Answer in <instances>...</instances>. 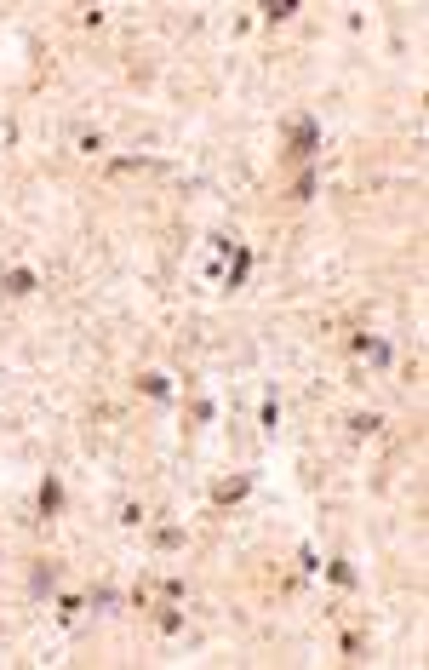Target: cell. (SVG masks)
<instances>
[{"label": "cell", "mask_w": 429, "mask_h": 670, "mask_svg": "<svg viewBox=\"0 0 429 670\" xmlns=\"http://www.w3.org/2000/svg\"><path fill=\"white\" fill-rule=\"evenodd\" d=\"M6 292H12V298H23V292H34V275H29V270H12V275H6Z\"/></svg>", "instance_id": "obj_1"}, {"label": "cell", "mask_w": 429, "mask_h": 670, "mask_svg": "<svg viewBox=\"0 0 429 670\" xmlns=\"http://www.w3.org/2000/svg\"><path fill=\"white\" fill-rule=\"evenodd\" d=\"M58 505H63V487H58V481H46V487H40V516H52Z\"/></svg>", "instance_id": "obj_2"}, {"label": "cell", "mask_w": 429, "mask_h": 670, "mask_svg": "<svg viewBox=\"0 0 429 670\" xmlns=\"http://www.w3.org/2000/svg\"><path fill=\"white\" fill-rule=\"evenodd\" d=\"M246 487H252L246 476H241V481H224V487H218V505H235V498H246Z\"/></svg>", "instance_id": "obj_3"}, {"label": "cell", "mask_w": 429, "mask_h": 670, "mask_svg": "<svg viewBox=\"0 0 429 670\" xmlns=\"http://www.w3.org/2000/svg\"><path fill=\"white\" fill-rule=\"evenodd\" d=\"M29 590H34V596H46V590H58V573H52V567H40V573L29 579Z\"/></svg>", "instance_id": "obj_4"}, {"label": "cell", "mask_w": 429, "mask_h": 670, "mask_svg": "<svg viewBox=\"0 0 429 670\" xmlns=\"http://www.w3.org/2000/svg\"><path fill=\"white\" fill-rule=\"evenodd\" d=\"M315 138H321V127H315V120H304V127H297V155H309Z\"/></svg>", "instance_id": "obj_5"}, {"label": "cell", "mask_w": 429, "mask_h": 670, "mask_svg": "<svg viewBox=\"0 0 429 670\" xmlns=\"http://www.w3.org/2000/svg\"><path fill=\"white\" fill-rule=\"evenodd\" d=\"M143 396H155V401H166V396H172V384L160 379V372H149V379H143Z\"/></svg>", "instance_id": "obj_6"}, {"label": "cell", "mask_w": 429, "mask_h": 670, "mask_svg": "<svg viewBox=\"0 0 429 670\" xmlns=\"http://www.w3.org/2000/svg\"><path fill=\"white\" fill-rule=\"evenodd\" d=\"M326 573H332V584H355V567H350V562H332Z\"/></svg>", "instance_id": "obj_7"}, {"label": "cell", "mask_w": 429, "mask_h": 670, "mask_svg": "<svg viewBox=\"0 0 429 670\" xmlns=\"http://www.w3.org/2000/svg\"><path fill=\"white\" fill-rule=\"evenodd\" d=\"M361 355H372V361H390V344H378V339H361Z\"/></svg>", "instance_id": "obj_8"}]
</instances>
